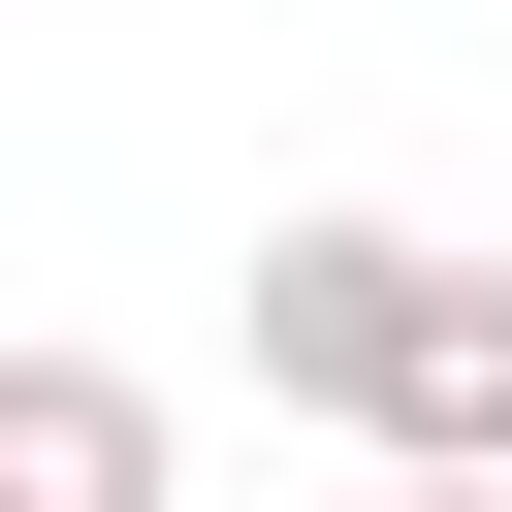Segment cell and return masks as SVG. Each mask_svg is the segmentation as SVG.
<instances>
[{
    "instance_id": "cell-1",
    "label": "cell",
    "mask_w": 512,
    "mask_h": 512,
    "mask_svg": "<svg viewBox=\"0 0 512 512\" xmlns=\"http://www.w3.org/2000/svg\"><path fill=\"white\" fill-rule=\"evenodd\" d=\"M256 384L352 448V480H512V256H448V224H384V192H320V224H256Z\"/></svg>"
},
{
    "instance_id": "cell-2",
    "label": "cell",
    "mask_w": 512,
    "mask_h": 512,
    "mask_svg": "<svg viewBox=\"0 0 512 512\" xmlns=\"http://www.w3.org/2000/svg\"><path fill=\"white\" fill-rule=\"evenodd\" d=\"M0 512H192V416H160L128 352L32 320V352H0Z\"/></svg>"
},
{
    "instance_id": "cell-3",
    "label": "cell",
    "mask_w": 512,
    "mask_h": 512,
    "mask_svg": "<svg viewBox=\"0 0 512 512\" xmlns=\"http://www.w3.org/2000/svg\"><path fill=\"white\" fill-rule=\"evenodd\" d=\"M384 512H512V480H384Z\"/></svg>"
}]
</instances>
